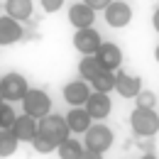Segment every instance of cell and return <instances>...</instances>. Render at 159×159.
Here are the masks:
<instances>
[{"label":"cell","instance_id":"obj_26","mask_svg":"<svg viewBox=\"0 0 159 159\" xmlns=\"http://www.w3.org/2000/svg\"><path fill=\"white\" fill-rule=\"evenodd\" d=\"M152 25H154V30L159 32V7L154 10V15H152Z\"/></svg>","mask_w":159,"mask_h":159},{"label":"cell","instance_id":"obj_14","mask_svg":"<svg viewBox=\"0 0 159 159\" xmlns=\"http://www.w3.org/2000/svg\"><path fill=\"white\" fill-rule=\"evenodd\" d=\"M115 88H118V93L122 98H135L142 91V79L132 76V74H125V71L118 69V74H115Z\"/></svg>","mask_w":159,"mask_h":159},{"label":"cell","instance_id":"obj_25","mask_svg":"<svg viewBox=\"0 0 159 159\" xmlns=\"http://www.w3.org/2000/svg\"><path fill=\"white\" fill-rule=\"evenodd\" d=\"M81 2H86L88 7H93V10L98 12V10H105V7H108L113 0H81Z\"/></svg>","mask_w":159,"mask_h":159},{"label":"cell","instance_id":"obj_4","mask_svg":"<svg viewBox=\"0 0 159 159\" xmlns=\"http://www.w3.org/2000/svg\"><path fill=\"white\" fill-rule=\"evenodd\" d=\"M20 103H22V113H27V115H32L37 120L44 118L47 113H52V98L42 88H30Z\"/></svg>","mask_w":159,"mask_h":159},{"label":"cell","instance_id":"obj_28","mask_svg":"<svg viewBox=\"0 0 159 159\" xmlns=\"http://www.w3.org/2000/svg\"><path fill=\"white\" fill-rule=\"evenodd\" d=\"M0 100H2V96H0Z\"/></svg>","mask_w":159,"mask_h":159},{"label":"cell","instance_id":"obj_7","mask_svg":"<svg viewBox=\"0 0 159 159\" xmlns=\"http://www.w3.org/2000/svg\"><path fill=\"white\" fill-rule=\"evenodd\" d=\"M96 59L105 71H118L122 66V49L113 42H100V47L96 49Z\"/></svg>","mask_w":159,"mask_h":159},{"label":"cell","instance_id":"obj_17","mask_svg":"<svg viewBox=\"0 0 159 159\" xmlns=\"http://www.w3.org/2000/svg\"><path fill=\"white\" fill-rule=\"evenodd\" d=\"M20 147V139L12 127H0V157H12Z\"/></svg>","mask_w":159,"mask_h":159},{"label":"cell","instance_id":"obj_13","mask_svg":"<svg viewBox=\"0 0 159 159\" xmlns=\"http://www.w3.org/2000/svg\"><path fill=\"white\" fill-rule=\"evenodd\" d=\"M64 118H66V125H69V130H71V132H76V135L86 132V130L93 125V118L88 115V110H86L83 105H71V110H69Z\"/></svg>","mask_w":159,"mask_h":159},{"label":"cell","instance_id":"obj_15","mask_svg":"<svg viewBox=\"0 0 159 159\" xmlns=\"http://www.w3.org/2000/svg\"><path fill=\"white\" fill-rule=\"evenodd\" d=\"M12 132L17 135L20 142H32V137L37 135V118H32L27 113L17 115L15 122H12Z\"/></svg>","mask_w":159,"mask_h":159},{"label":"cell","instance_id":"obj_20","mask_svg":"<svg viewBox=\"0 0 159 159\" xmlns=\"http://www.w3.org/2000/svg\"><path fill=\"white\" fill-rule=\"evenodd\" d=\"M91 88L93 91H100V93H110V91H115V71H100L96 79L91 81Z\"/></svg>","mask_w":159,"mask_h":159},{"label":"cell","instance_id":"obj_24","mask_svg":"<svg viewBox=\"0 0 159 159\" xmlns=\"http://www.w3.org/2000/svg\"><path fill=\"white\" fill-rule=\"evenodd\" d=\"M64 2H66V0H39L42 10H44V12H49V15L59 12L61 7H64Z\"/></svg>","mask_w":159,"mask_h":159},{"label":"cell","instance_id":"obj_1","mask_svg":"<svg viewBox=\"0 0 159 159\" xmlns=\"http://www.w3.org/2000/svg\"><path fill=\"white\" fill-rule=\"evenodd\" d=\"M86 149H83V159H93V157H100L105 154L110 147H113V130L108 125H103L100 120H96L86 132Z\"/></svg>","mask_w":159,"mask_h":159},{"label":"cell","instance_id":"obj_16","mask_svg":"<svg viewBox=\"0 0 159 159\" xmlns=\"http://www.w3.org/2000/svg\"><path fill=\"white\" fill-rule=\"evenodd\" d=\"M32 10H34L32 0H5V15H10L12 20H17V22L30 20Z\"/></svg>","mask_w":159,"mask_h":159},{"label":"cell","instance_id":"obj_23","mask_svg":"<svg viewBox=\"0 0 159 159\" xmlns=\"http://www.w3.org/2000/svg\"><path fill=\"white\" fill-rule=\"evenodd\" d=\"M135 100H137L139 108H154V105H157V98H154V93H152V91H144V88H142L137 96H135Z\"/></svg>","mask_w":159,"mask_h":159},{"label":"cell","instance_id":"obj_2","mask_svg":"<svg viewBox=\"0 0 159 159\" xmlns=\"http://www.w3.org/2000/svg\"><path fill=\"white\" fill-rule=\"evenodd\" d=\"M130 127L137 137H154L159 132V113L154 108H139L135 105L130 115Z\"/></svg>","mask_w":159,"mask_h":159},{"label":"cell","instance_id":"obj_11","mask_svg":"<svg viewBox=\"0 0 159 159\" xmlns=\"http://www.w3.org/2000/svg\"><path fill=\"white\" fill-rule=\"evenodd\" d=\"M91 83L88 81H71V83H66L64 86V100L69 103V105H83L86 100H88V96H91Z\"/></svg>","mask_w":159,"mask_h":159},{"label":"cell","instance_id":"obj_12","mask_svg":"<svg viewBox=\"0 0 159 159\" xmlns=\"http://www.w3.org/2000/svg\"><path fill=\"white\" fill-rule=\"evenodd\" d=\"M69 22H71L76 30L93 27V22H96V10L88 7L86 2H74V5L69 7Z\"/></svg>","mask_w":159,"mask_h":159},{"label":"cell","instance_id":"obj_3","mask_svg":"<svg viewBox=\"0 0 159 159\" xmlns=\"http://www.w3.org/2000/svg\"><path fill=\"white\" fill-rule=\"evenodd\" d=\"M37 132L44 135V137H49V139H54L57 147H59V142H64V139L71 135V130L66 125V118L57 115V113H47L44 118L37 120Z\"/></svg>","mask_w":159,"mask_h":159},{"label":"cell","instance_id":"obj_22","mask_svg":"<svg viewBox=\"0 0 159 159\" xmlns=\"http://www.w3.org/2000/svg\"><path fill=\"white\" fill-rule=\"evenodd\" d=\"M15 118H17V113L12 110V105L7 100H0V127H12Z\"/></svg>","mask_w":159,"mask_h":159},{"label":"cell","instance_id":"obj_10","mask_svg":"<svg viewBox=\"0 0 159 159\" xmlns=\"http://www.w3.org/2000/svg\"><path fill=\"white\" fill-rule=\"evenodd\" d=\"M22 25L10 15H0V47H10L22 39Z\"/></svg>","mask_w":159,"mask_h":159},{"label":"cell","instance_id":"obj_9","mask_svg":"<svg viewBox=\"0 0 159 159\" xmlns=\"http://www.w3.org/2000/svg\"><path fill=\"white\" fill-rule=\"evenodd\" d=\"M100 42H103V37H100L98 30H93V27L76 30V34H74V47L79 49L81 54H96Z\"/></svg>","mask_w":159,"mask_h":159},{"label":"cell","instance_id":"obj_19","mask_svg":"<svg viewBox=\"0 0 159 159\" xmlns=\"http://www.w3.org/2000/svg\"><path fill=\"white\" fill-rule=\"evenodd\" d=\"M59 157L64 159H83V144H81L79 139H74V137H66L64 142H59Z\"/></svg>","mask_w":159,"mask_h":159},{"label":"cell","instance_id":"obj_8","mask_svg":"<svg viewBox=\"0 0 159 159\" xmlns=\"http://www.w3.org/2000/svg\"><path fill=\"white\" fill-rule=\"evenodd\" d=\"M83 108L88 110V115L93 120H105L113 110V100L108 93H100V91H91L88 100L83 103Z\"/></svg>","mask_w":159,"mask_h":159},{"label":"cell","instance_id":"obj_21","mask_svg":"<svg viewBox=\"0 0 159 159\" xmlns=\"http://www.w3.org/2000/svg\"><path fill=\"white\" fill-rule=\"evenodd\" d=\"M32 147H34V152H39V154H52V152H57V142L49 137H44V135H34L32 137V142H30Z\"/></svg>","mask_w":159,"mask_h":159},{"label":"cell","instance_id":"obj_6","mask_svg":"<svg viewBox=\"0 0 159 159\" xmlns=\"http://www.w3.org/2000/svg\"><path fill=\"white\" fill-rule=\"evenodd\" d=\"M103 17H105V25L113 27V30H122L132 22V7L125 2V0H113L105 10H103Z\"/></svg>","mask_w":159,"mask_h":159},{"label":"cell","instance_id":"obj_18","mask_svg":"<svg viewBox=\"0 0 159 159\" xmlns=\"http://www.w3.org/2000/svg\"><path fill=\"white\" fill-rule=\"evenodd\" d=\"M100 71H103V66L98 64V59H96V54H83V59H81L79 64V74H81V79L83 81H91L98 76Z\"/></svg>","mask_w":159,"mask_h":159},{"label":"cell","instance_id":"obj_5","mask_svg":"<svg viewBox=\"0 0 159 159\" xmlns=\"http://www.w3.org/2000/svg\"><path fill=\"white\" fill-rule=\"evenodd\" d=\"M27 91H30V83L17 71H10V74H5L0 79V96H2V100H7V103H20Z\"/></svg>","mask_w":159,"mask_h":159},{"label":"cell","instance_id":"obj_27","mask_svg":"<svg viewBox=\"0 0 159 159\" xmlns=\"http://www.w3.org/2000/svg\"><path fill=\"white\" fill-rule=\"evenodd\" d=\"M154 59H157V64H159V44H157V49H154Z\"/></svg>","mask_w":159,"mask_h":159}]
</instances>
